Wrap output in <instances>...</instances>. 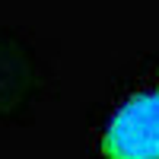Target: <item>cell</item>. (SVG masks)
<instances>
[{
  "mask_svg": "<svg viewBox=\"0 0 159 159\" xmlns=\"http://www.w3.org/2000/svg\"><path fill=\"white\" fill-rule=\"evenodd\" d=\"M99 159H159V86L134 92L115 108L99 140Z\"/></svg>",
  "mask_w": 159,
  "mask_h": 159,
  "instance_id": "cell-1",
  "label": "cell"
}]
</instances>
